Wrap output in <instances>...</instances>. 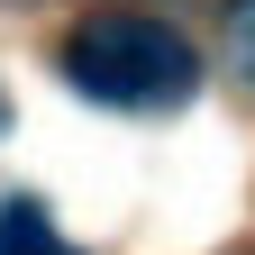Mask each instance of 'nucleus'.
I'll use <instances>...</instances> for the list:
<instances>
[{"instance_id":"7ed1b4c3","label":"nucleus","mask_w":255,"mask_h":255,"mask_svg":"<svg viewBox=\"0 0 255 255\" xmlns=\"http://www.w3.org/2000/svg\"><path fill=\"white\" fill-rule=\"evenodd\" d=\"M228 64L255 82V0H228Z\"/></svg>"},{"instance_id":"f257e3e1","label":"nucleus","mask_w":255,"mask_h":255,"mask_svg":"<svg viewBox=\"0 0 255 255\" xmlns=\"http://www.w3.org/2000/svg\"><path fill=\"white\" fill-rule=\"evenodd\" d=\"M64 73H73V91L101 101V110H182L191 82H201V55H191L182 27H164V18L101 9V18L73 27Z\"/></svg>"},{"instance_id":"f03ea898","label":"nucleus","mask_w":255,"mask_h":255,"mask_svg":"<svg viewBox=\"0 0 255 255\" xmlns=\"http://www.w3.org/2000/svg\"><path fill=\"white\" fill-rule=\"evenodd\" d=\"M0 255H73V246L55 237V219L37 201H9V210H0Z\"/></svg>"},{"instance_id":"20e7f679","label":"nucleus","mask_w":255,"mask_h":255,"mask_svg":"<svg viewBox=\"0 0 255 255\" xmlns=\"http://www.w3.org/2000/svg\"><path fill=\"white\" fill-rule=\"evenodd\" d=\"M0 119H9V110H0Z\"/></svg>"}]
</instances>
